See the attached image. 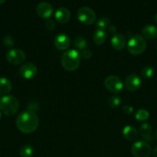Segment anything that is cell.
I'll list each match as a JSON object with an SVG mask.
<instances>
[{"mask_svg":"<svg viewBox=\"0 0 157 157\" xmlns=\"http://www.w3.org/2000/svg\"><path fill=\"white\" fill-rule=\"evenodd\" d=\"M39 124V120L36 113L31 110L22 112L16 118L17 128L23 133H32L37 130Z\"/></svg>","mask_w":157,"mask_h":157,"instance_id":"obj_1","label":"cell"},{"mask_svg":"<svg viewBox=\"0 0 157 157\" xmlns=\"http://www.w3.org/2000/svg\"><path fill=\"white\" fill-rule=\"evenodd\" d=\"M81 62V55L77 50L66 51L61 58V64L63 68L69 71H75L79 67Z\"/></svg>","mask_w":157,"mask_h":157,"instance_id":"obj_2","label":"cell"},{"mask_svg":"<svg viewBox=\"0 0 157 157\" xmlns=\"http://www.w3.org/2000/svg\"><path fill=\"white\" fill-rule=\"evenodd\" d=\"M19 108V102L12 95H4L0 98V110L6 116H13Z\"/></svg>","mask_w":157,"mask_h":157,"instance_id":"obj_3","label":"cell"},{"mask_svg":"<svg viewBox=\"0 0 157 157\" xmlns=\"http://www.w3.org/2000/svg\"><path fill=\"white\" fill-rule=\"evenodd\" d=\"M146 48V42L145 38L139 35L132 36L128 41L127 50L132 55H141Z\"/></svg>","mask_w":157,"mask_h":157,"instance_id":"obj_4","label":"cell"},{"mask_svg":"<svg viewBox=\"0 0 157 157\" xmlns=\"http://www.w3.org/2000/svg\"><path fill=\"white\" fill-rule=\"evenodd\" d=\"M77 18L80 22L86 25H92L96 21L95 12L91 8L86 6L81 7L78 9L77 12Z\"/></svg>","mask_w":157,"mask_h":157,"instance_id":"obj_5","label":"cell"},{"mask_svg":"<svg viewBox=\"0 0 157 157\" xmlns=\"http://www.w3.org/2000/svg\"><path fill=\"white\" fill-rule=\"evenodd\" d=\"M131 151L135 157H149L152 153V149L146 141L141 140L132 144Z\"/></svg>","mask_w":157,"mask_h":157,"instance_id":"obj_6","label":"cell"},{"mask_svg":"<svg viewBox=\"0 0 157 157\" xmlns=\"http://www.w3.org/2000/svg\"><path fill=\"white\" fill-rule=\"evenodd\" d=\"M105 87L112 94H119L123 90V83L119 77L115 75H109L104 81Z\"/></svg>","mask_w":157,"mask_h":157,"instance_id":"obj_7","label":"cell"},{"mask_svg":"<svg viewBox=\"0 0 157 157\" xmlns=\"http://www.w3.org/2000/svg\"><path fill=\"white\" fill-rule=\"evenodd\" d=\"M26 55L23 51L18 48H11L6 53V59L10 64L17 65L25 61Z\"/></svg>","mask_w":157,"mask_h":157,"instance_id":"obj_8","label":"cell"},{"mask_svg":"<svg viewBox=\"0 0 157 157\" xmlns=\"http://www.w3.org/2000/svg\"><path fill=\"white\" fill-rule=\"evenodd\" d=\"M38 69L33 63H26L21 66L18 71V75L22 78L29 80L33 78L37 75Z\"/></svg>","mask_w":157,"mask_h":157,"instance_id":"obj_9","label":"cell"},{"mask_svg":"<svg viewBox=\"0 0 157 157\" xmlns=\"http://www.w3.org/2000/svg\"><path fill=\"white\" fill-rule=\"evenodd\" d=\"M142 81L139 77L135 74H131L126 77L125 80V87L129 91H136L141 86Z\"/></svg>","mask_w":157,"mask_h":157,"instance_id":"obj_10","label":"cell"},{"mask_svg":"<svg viewBox=\"0 0 157 157\" xmlns=\"http://www.w3.org/2000/svg\"><path fill=\"white\" fill-rule=\"evenodd\" d=\"M36 13L40 18H49L53 14V8L51 4L46 2H40L36 7Z\"/></svg>","mask_w":157,"mask_h":157,"instance_id":"obj_11","label":"cell"},{"mask_svg":"<svg viewBox=\"0 0 157 157\" xmlns=\"http://www.w3.org/2000/svg\"><path fill=\"white\" fill-rule=\"evenodd\" d=\"M54 44L58 50H67L71 44V40L69 37L66 34H59V35H56L54 39Z\"/></svg>","mask_w":157,"mask_h":157,"instance_id":"obj_12","label":"cell"},{"mask_svg":"<svg viewBox=\"0 0 157 157\" xmlns=\"http://www.w3.org/2000/svg\"><path fill=\"white\" fill-rule=\"evenodd\" d=\"M70 12L69 9L65 7L58 8L55 12V20L61 24H65V23L68 22L70 19Z\"/></svg>","mask_w":157,"mask_h":157,"instance_id":"obj_13","label":"cell"},{"mask_svg":"<svg viewBox=\"0 0 157 157\" xmlns=\"http://www.w3.org/2000/svg\"><path fill=\"white\" fill-rule=\"evenodd\" d=\"M111 44L114 49L117 51H121L126 47V38L121 34H115L111 39Z\"/></svg>","mask_w":157,"mask_h":157,"instance_id":"obj_14","label":"cell"},{"mask_svg":"<svg viewBox=\"0 0 157 157\" xmlns=\"http://www.w3.org/2000/svg\"><path fill=\"white\" fill-rule=\"evenodd\" d=\"M123 135L128 141H135L138 138V132L132 126H126L123 130Z\"/></svg>","mask_w":157,"mask_h":157,"instance_id":"obj_15","label":"cell"},{"mask_svg":"<svg viewBox=\"0 0 157 157\" xmlns=\"http://www.w3.org/2000/svg\"><path fill=\"white\" fill-rule=\"evenodd\" d=\"M142 35L143 38L148 40L155 39L157 38V27L152 25H148L143 29Z\"/></svg>","mask_w":157,"mask_h":157,"instance_id":"obj_16","label":"cell"},{"mask_svg":"<svg viewBox=\"0 0 157 157\" xmlns=\"http://www.w3.org/2000/svg\"><path fill=\"white\" fill-rule=\"evenodd\" d=\"M108 38V34L105 29H98L95 31L93 34V41L97 45H101L104 44Z\"/></svg>","mask_w":157,"mask_h":157,"instance_id":"obj_17","label":"cell"},{"mask_svg":"<svg viewBox=\"0 0 157 157\" xmlns=\"http://www.w3.org/2000/svg\"><path fill=\"white\" fill-rule=\"evenodd\" d=\"M139 133L142 137L146 141H152V127L148 123H143L139 127Z\"/></svg>","mask_w":157,"mask_h":157,"instance_id":"obj_18","label":"cell"},{"mask_svg":"<svg viewBox=\"0 0 157 157\" xmlns=\"http://www.w3.org/2000/svg\"><path fill=\"white\" fill-rule=\"evenodd\" d=\"M12 88V82L8 78H0V94L7 95Z\"/></svg>","mask_w":157,"mask_h":157,"instance_id":"obj_19","label":"cell"},{"mask_svg":"<svg viewBox=\"0 0 157 157\" xmlns=\"http://www.w3.org/2000/svg\"><path fill=\"white\" fill-rule=\"evenodd\" d=\"M73 44L75 48L78 50H84V49L87 48L88 46V41L83 36H78L74 39Z\"/></svg>","mask_w":157,"mask_h":157,"instance_id":"obj_20","label":"cell"},{"mask_svg":"<svg viewBox=\"0 0 157 157\" xmlns=\"http://www.w3.org/2000/svg\"><path fill=\"white\" fill-rule=\"evenodd\" d=\"M34 152H35V149H34L33 146L27 144L22 147L19 154L21 157H32V155L34 154Z\"/></svg>","mask_w":157,"mask_h":157,"instance_id":"obj_21","label":"cell"},{"mask_svg":"<svg viewBox=\"0 0 157 157\" xmlns=\"http://www.w3.org/2000/svg\"><path fill=\"white\" fill-rule=\"evenodd\" d=\"M154 68L152 66H145L141 71V75L143 78L145 79H150L152 76L154 75Z\"/></svg>","mask_w":157,"mask_h":157,"instance_id":"obj_22","label":"cell"},{"mask_svg":"<svg viewBox=\"0 0 157 157\" xmlns=\"http://www.w3.org/2000/svg\"><path fill=\"white\" fill-rule=\"evenodd\" d=\"M149 117V113L145 109L138 110L135 113V118L139 121H145Z\"/></svg>","mask_w":157,"mask_h":157,"instance_id":"obj_23","label":"cell"},{"mask_svg":"<svg viewBox=\"0 0 157 157\" xmlns=\"http://www.w3.org/2000/svg\"><path fill=\"white\" fill-rule=\"evenodd\" d=\"M121 103V98L118 95H113L108 99V106L111 108L114 109L118 107Z\"/></svg>","mask_w":157,"mask_h":157,"instance_id":"obj_24","label":"cell"},{"mask_svg":"<svg viewBox=\"0 0 157 157\" xmlns=\"http://www.w3.org/2000/svg\"><path fill=\"white\" fill-rule=\"evenodd\" d=\"M109 23H110V20L106 17H102L97 19L96 22H95V25L98 27V29H105L106 27H109Z\"/></svg>","mask_w":157,"mask_h":157,"instance_id":"obj_25","label":"cell"},{"mask_svg":"<svg viewBox=\"0 0 157 157\" xmlns=\"http://www.w3.org/2000/svg\"><path fill=\"white\" fill-rule=\"evenodd\" d=\"M3 44L6 47L9 48H12L13 47L14 44H15L14 38L11 35H6L3 38Z\"/></svg>","mask_w":157,"mask_h":157,"instance_id":"obj_26","label":"cell"},{"mask_svg":"<svg viewBox=\"0 0 157 157\" xmlns=\"http://www.w3.org/2000/svg\"><path fill=\"white\" fill-rule=\"evenodd\" d=\"M80 55H81V58H84V59L86 60H88L92 57V52L90 49L86 48L84 49V50L82 51V53L80 54Z\"/></svg>","mask_w":157,"mask_h":157,"instance_id":"obj_27","label":"cell"},{"mask_svg":"<svg viewBox=\"0 0 157 157\" xmlns=\"http://www.w3.org/2000/svg\"><path fill=\"white\" fill-rule=\"evenodd\" d=\"M122 110H123V113H126V114H131V113H133V111H134L133 107L130 105H128V104L123 106Z\"/></svg>","mask_w":157,"mask_h":157,"instance_id":"obj_28","label":"cell"},{"mask_svg":"<svg viewBox=\"0 0 157 157\" xmlns=\"http://www.w3.org/2000/svg\"><path fill=\"white\" fill-rule=\"evenodd\" d=\"M55 28V24L52 20H48L46 22V29L49 31H53Z\"/></svg>","mask_w":157,"mask_h":157,"instance_id":"obj_29","label":"cell"},{"mask_svg":"<svg viewBox=\"0 0 157 157\" xmlns=\"http://www.w3.org/2000/svg\"><path fill=\"white\" fill-rule=\"evenodd\" d=\"M109 31L110 33H115V32H116V27H115V25H109Z\"/></svg>","mask_w":157,"mask_h":157,"instance_id":"obj_30","label":"cell"},{"mask_svg":"<svg viewBox=\"0 0 157 157\" xmlns=\"http://www.w3.org/2000/svg\"><path fill=\"white\" fill-rule=\"evenodd\" d=\"M152 155L154 157H157V147H155L152 150Z\"/></svg>","mask_w":157,"mask_h":157,"instance_id":"obj_31","label":"cell"},{"mask_svg":"<svg viewBox=\"0 0 157 157\" xmlns=\"http://www.w3.org/2000/svg\"><path fill=\"white\" fill-rule=\"evenodd\" d=\"M154 21H155V22L157 24V13L155 14V17H154Z\"/></svg>","mask_w":157,"mask_h":157,"instance_id":"obj_32","label":"cell"},{"mask_svg":"<svg viewBox=\"0 0 157 157\" xmlns=\"http://www.w3.org/2000/svg\"><path fill=\"white\" fill-rule=\"evenodd\" d=\"M155 138L157 140V129H156V130H155Z\"/></svg>","mask_w":157,"mask_h":157,"instance_id":"obj_33","label":"cell"},{"mask_svg":"<svg viewBox=\"0 0 157 157\" xmlns=\"http://www.w3.org/2000/svg\"><path fill=\"white\" fill-rule=\"evenodd\" d=\"M5 1H6V0H0V4H2V3H4Z\"/></svg>","mask_w":157,"mask_h":157,"instance_id":"obj_34","label":"cell"},{"mask_svg":"<svg viewBox=\"0 0 157 157\" xmlns=\"http://www.w3.org/2000/svg\"><path fill=\"white\" fill-rule=\"evenodd\" d=\"M1 118H2V112L1 110H0V120H1Z\"/></svg>","mask_w":157,"mask_h":157,"instance_id":"obj_35","label":"cell"},{"mask_svg":"<svg viewBox=\"0 0 157 157\" xmlns=\"http://www.w3.org/2000/svg\"><path fill=\"white\" fill-rule=\"evenodd\" d=\"M156 48H157V44H156Z\"/></svg>","mask_w":157,"mask_h":157,"instance_id":"obj_36","label":"cell"}]
</instances>
